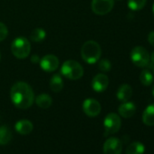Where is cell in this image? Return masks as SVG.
<instances>
[{"label": "cell", "mask_w": 154, "mask_h": 154, "mask_svg": "<svg viewBox=\"0 0 154 154\" xmlns=\"http://www.w3.org/2000/svg\"><path fill=\"white\" fill-rule=\"evenodd\" d=\"M10 98L17 108L26 110L31 107L34 103L35 94L28 84L25 82H17L10 90Z\"/></svg>", "instance_id": "obj_1"}, {"label": "cell", "mask_w": 154, "mask_h": 154, "mask_svg": "<svg viewBox=\"0 0 154 154\" xmlns=\"http://www.w3.org/2000/svg\"><path fill=\"white\" fill-rule=\"evenodd\" d=\"M102 55V49L100 45L95 41L85 42L81 48V56L87 63H95L99 61Z\"/></svg>", "instance_id": "obj_2"}, {"label": "cell", "mask_w": 154, "mask_h": 154, "mask_svg": "<svg viewBox=\"0 0 154 154\" xmlns=\"http://www.w3.org/2000/svg\"><path fill=\"white\" fill-rule=\"evenodd\" d=\"M61 73L67 79L78 80L84 75V68L78 62L67 60L61 67Z\"/></svg>", "instance_id": "obj_3"}, {"label": "cell", "mask_w": 154, "mask_h": 154, "mask_svg": "<svg viewBox=\"0 0 154 154\" xmlns=\"http://www.w3.org/2000/svg\"><path fill=\"white\" fill-rule=\"evenodd\" d=\"M11 51L17 59H26L31 52V45L29 40L25 36L17 37L11 45Z\"/></svg>", "instance_id": "obj_4"}, {"label": "cell", "mask_w": 154, "mask_h": 154, "mask_svg": "<svg viewBox=\"0 0 154 154\" xmlns=\"http://www.w3.org/2000/svg\"><path fill=\"white\" fill-rule=\"evenodd\" d=\"M131 60L138 67H146L149 63V54L142 46H135L131 52Z\"/></svg>", "instance_id": "obj_5"}, {"label": "cell", "mask_w": 154, "mask_h": 154, "mask_svg": "<svg viewBox=\"0 0 154 154\" xmlns=\"http://www.w3.org/2000/svg\"><path fill=\"white\" fill-rule=\"evenodd\" d=\"M104 126V135L108 136L110 134H114L117 131H119L121 126H122V121L120 116L117 113L111 112L106 115L103 122Z\"/></svg>", "instance_id": "obj_6"}, {"label": "cell", "mask_w": 154, "mask_h": 154, "mask_svg": "<svg viewBox=\"0 0 154 154\" xmlns=\"http://www.w3.org/2000/svg\"><path fill=\"white\" fill-rule=\"evenodd\" d=\"M92 10L98 16H104L112 11L114 6V0H93Z\"/></svg>", "instance_id": "obj_7"}, {"label": "cell", "mask_w": 154, "mask_h": 154, "mask_svg": "<svg viewBox=\"0 0 154 154\" xmlns=\"http://www.w3.org/2000/svg\"><path fill=\"white\" fill-rule=\"evenodd\" d=\"M84 112L89 117H96L100 114L102 107L100 103L93 98H89L85 100L83 103Z\"/></svg>", "instance_id": "obj_8"}, {"label": "cell", "mask_w": 154, "mask_h": 154, "mask_svg": "<svg viewBox=\"0 0 154 154\" xmlns=\"http://www.w3.org/2000/svg\"><path fill=\"white\" fill-rule=\"evenodd\" d=\"M103 154H121L122 144L121 140L115 137L109 138L103 144Z\"/></svg>", "instance_id": "obj_9"}, {"label": "cell", "mask_w": 154, "mask_h": 154, "mask_svg": "<svg viewBox=\"0 0 154 154\" xmlns=\"http://www.w3.org/2000/svg\"><path fill=\"white\" fill-rule=\"evenodd\" d=\"M40 66L45 72H54L59 67V59L54 54H46L40 60Z\"/></svg>", "instance_id": "obj_10"}, {"label": "cell", "mask_w": 154, "mask_h": 154, "mask_svg": "<svg viewBox=\"0 0 154 154\" xmlns=\"http://www.w3.org/2000/svg\"><path fill=\"white\" fill-rule=\"evenodd\" d=\"M109 85V78L104 73H98L96 74L92 82V87L94 91L97 93L104 92Z\"/></svg>", "instance_id": "obj_11"}, {"label": "cell", "mask_w": 154, "mask_h": 154, "mask_svg": "<svg viewBox=\"0 0 154 154\" xmlns=\"http://www.w3.org/2000/svg\"><path fill=\"white\" fill-rule=\"evenodd\" d=\"M119 114L123 118H131L136 112V106L132 102H123L118 108Z\"/></svg>", "instance_id": "obj_12"}, {"label": "cell", "mask_w": 154, "mask_h": 154, "mask_svg": "<svg viewBox=\"0 0 154 154\" xmlns=\"http://www.w3.org/2000/svg\"><path fill=\"white\" fill-rule=\"evenodd\" d=\"M33 123L28 120H20L15 124L16 131L21 135H28L33 131Z\"/></svg>", "instance_id": "obj_13"}, {"label": "cell", "mask_w": 154, "mask_h": 154, "mask_svg": "<svg viewBox=\"0 0 154 154\" xmlns=\"http://www.w3.org/2000/svg\"><path fill=\"white\" fill-rule=\"evenodd\" d=\"M117 98L121 102H127L132 95V89L129 85H122L117 91Z\"/></svg>", "instance_id": "obj_14"}, {"label": "cell", "mask_w": 154, "mask_h": 154, "mask_svg": "<svg viewBox=\"0 0 154 154\" xmlns=\"http://www.w3.org/2000/svg\"><path fill=\"white\" fill-rule=\"evenodd\" d=\"M142 122L147 126H154V103L149 104L142 113Z\"/></svg>", "instance_id": "obj_15"}, {"label": "cell", "mask_w": 154, "mask_h": 154, "mask_svg": "<svg viewBox=\"0 0 154 154\" xmlns=\"http://www.w3.org/2000/svg\"><path fill=\"white\" fill-rule=\"evenodd\" d=\"M50 88L54 93H59L63 88V82L59 73H55L52 76L50 80Z\"/></svg>", "instance_id": "obj_16"}, {"label": "cell", "mask_w": 154, "mask_h": 154, "mask_svg": "<svg viewBox=\"0 0 154 154\" xmlns=\"http://www.w3.org/2000/svg\"><path fill=\"white\" fill-rule=\"evenodd\" d=\"M35 103L42 109H48L53 103V99L47 94H41L35 98Z\"/></svg>", "instance_id": "obj_17"}, {"label": "cell", "mask_w": 154, "mask_h": 154, "mask_svg": "<svg viewBox=\"0 0 154 154\" xmlns=\"http://www.w3.org/2000/svg\"><path fill=\"white\" fill-rule=\"evenodd\" d=\"M12 139V131L11 130L6 126H0V145H6L10 142Z\"/></svg>", "instance_id": "obj_18"}, {"label": "cell", "mask_w": 154, "mask_h": 154, "mask_svg": "<svg viewBox=\"0 0 154 154\" xmlns=\"http://www.w3.org/2000/svg\"><path fill=\"white\" fill-rule=\"evenodd\" d=\"M144 151L145 147L140 141L131 142L126 149V154H143Z\"/></svg>", "instance_id": "obj_19"}, {"label": "cell", "mask_w": 154, "mask_h": 154, "mask_svg": "<svg viewBox=\"0 0 154 154\" xmlns=\"http://www.w3.org/2000/svg\"><path fill=\"white\" fill-rule=\"evenodd\" d=\"M45 37H46V32L45 31V29L40 27L34 29L30 34V39L35 43L42 42L43 40L45 39Z\"/></svg>", "instance_id": "obj_20"}, {"label": "cell", "mask_w": 154, "mask_h": 154, "mask_svg": "<svg viewBox=\"0 0 154 154\" xmlns=\"http://www.w3.org/2000/svg\"><path fill=\"white\" fill-rule=\"evenodd\" d=\"M140 81L145 86H149L153 83V74L150 70H143L140 75Z\"/></svg>", "instance_id": "obj_21"}, {"label": "cell", "mask_w": 154, "mask_h": 154, "mask_svg": "<svg viewBox=\"0 0 154 154\" xmlns=\"http://www.w3.org/2000/svg\"><path fill=\"white\" fill-rule=\"evenodd\" d=\"M147 0H128V7L132 11L141 10L145 5Z\"/></svg>", "instance_id": "obj_22"}, {"label": "cell", "mask_w": 154, "mask_h": 154, "mask_svg": "<svg viewBox=\"0 0 154 154\" xmlns=\"http://www.w3.org/2000/svg\"><path fill=\"white\" fill-rule=\"evenodd\" d=\"M111 68H112V63L108 59L104 58V59L100 60V62H99V69L102 72H109L111 70Z\"/></svg>", "instance_id": "obj_23"}, {"label": "cell", "mask_w": 154, "mask_h": 154, "mask_svg": "<svg viewBox=\"0 0 154 154\" xmlns=\"http://www.w3.org/2000/svg\"><path fill=\"white\" fill-rule=\"evenodd\" d=\"M8 35V29L5 24L0 22V42L5 40Z\"/></svg>", "instance_id": "obj_24"}, {"label": "cell", "mask_w": 154, "mask_h": 154, "mask_svg": "<svg viewBox=\"0 0 154 154\" xmlns=\"http://www.w3.org/2000/svg\"><path fill=\"white\" fill-rule=\"evenodd\" d=\"M148 41L152 46H154V30L148 35Z\"/></svg>", "instance_id": "obj_25"}, {"label": "cell", "mask_w": 154, "mask_h": 154, "mask_svg": "<svg viewBox=\"0 0 154 154\" xmlns=\"http://www.w3.org/2000/svg\"><path fill=\"white\" fill-rule=\"evenodd\" d=\"M31 61H32L33 63H38V62H39V56H38V55H36V54L33 55V56L31 57Z\"/></svg>", "instance_id": "obj_26"}, {"label": "cell", "mask_w": 154, "mask_h": 154, "mask_svg": "<svg viewBox=\"0 0 154 154\" xmlns=\"http://www.w3.org/2000/svg\"><path fill=\"white\" fill-rule=\"evenodd\" d=\"M149 61H150L152 63H154V51L151 53V54H150V56H149Z\"/></svg>", "instance_id": "obj_27"}, {"label": "cell", "mask_w": 154, "mask_h": 154, "mask_svg": "<svg viewBox=\"0 0 154 154\" xmlns=\"http://www.w3.org/2000/svg\"><path fill=\"white\" fill-rule=\"evenodd\" d=\"M151 93H152V95H153V97H154V85H153V87H152V91H151Z\"/></svg>", "instance_id": "obj_28"}, {"label": "cell", "mask_w": 154, "mask_h": 154, "mask_svg": "<svg viewBox=\"0 0 154 154\" xmlns=\"http://www.w3.org/2000/svg\"><path fill=\"white\" fill-rule=\"evenodd\" d=\"M152 12H153V16H154V4H153V7H152Z\"/></svg>", "instance_id": "obj_29"}, {"label": "cell", "mask_w": 154, "mask_h": 154, "mask_svg": "<svg viewBox=\"0 0 154 154\" xmlns=\"http://www.w3.org/2000/svg\"><path fill=\"white\" fill-rule=\"evenodd\" d=\"M152 71H153V73H154V67H153V69H152Z\"/></svg>", "instance_id": "obj_30"}, {"label": "cell", "mask_w": 154, "mask_h": 154, "mask_svg": "<svg viewBox=\"0 0 154 154\" xmlns=\"http://www.w3.org/2000/svg\"><path fill=\"white\" fill-rule=\"evenodd\" d=\"M0 59H1V54H0Z\"/></svg>", "instance_id": "obj_31"}]
</instances>
